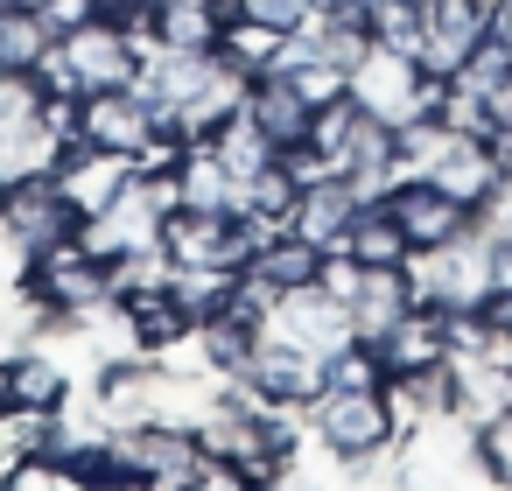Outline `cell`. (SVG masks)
<instances>
[{
	"label": "cell",
	"mask_w": 512,
	"mask_h": 491,
	"mask_svg": "<svg viewBox=\"0 0 512 491\" xmlns=\"http://www.w3.org/2000/svg\"><path fill=\"white\" fill-rule=\"evenodd\" d=\"M414 78H421V57L414 50H393V43H372V57L344 78V92L365 106V113H379V120H407V106H414Z\"/></svg>",
	"instance_id": "obj_8"
},
{
	"label": "cell",
	"mask_w": 512,
	"mask_h": 491,
	"mask_svg": "<svg viewBox=\"0 0 512 491\" xmlns=\"http://www.w3.org/2000/svg\"><path fill=\"white\" fill-rule=\"evenodd\" d=\"M344 253H351L358 267H400V260H407V232H400V218L386 211V197H365V204L351 211Z\"/></svg>",
	"instance_id": "obj_22"
},
{
	"label": "cell",
	"mask_w": 512,
	"mask_h": 491,
	"mask_svg": "<svg viewBox=\"0 0 512 491\" xmlns=\"http://www.w3.org/2000/svg\"><path fill=\"white\" fill-rule=\"evenodd\" d=\"M15 288H29V295L71 309V316H92V309L113 302V267H106L85 239H64V246H50V253H29Z\"/></svg>",
	"instance_id": "obj_2"
},
{
	"label": "cell",
	"mask_w": 512,
	"mask_h": 491,
	"mask_svg": "<svg viewBox=\"0 0 512 491\" xmlns=\"http://www.w3.org/2000/svg\"><path fill=\"white\" fill-rule=\"evenodd\" d=\"M274 148H288V141H302L309 134V120H316V106L281 78V71H267V78H246V106H239Z\"/></svg>",
	"instance_id": "obj_16"
},
{
	"label": "cell",
	"mask_w": 512,
	"mask_h": 491,
	"mask_svg": "<svg viewBox=\"0 0 512 491\" xmlns=\"http://www.w3.org/2000/svg\"><path fill=\"white\" fill-rule=\"evenodd\" d=\"M57 183H64V197L78 204V218H92V211H106V204L134 183V155L64 141V155H57Z\"/></svg>",
	"instance_id": "obj_9"
},
{
	"label": "cell",
	"mask_w": 512,
	"mask_h": 491,
	"mask_svg": "<svg viewBox=\"0 0 512 491\" xmlns=\"http://www.w3.org/2000/svg\"><path fill=\"white\" fill-rule=\"evenodd\" d=\"M484 43V0H428V22H421V71L456 78V64Z\"/></svg>",
	"instance_id": "obj_11"
},
{
	"label": "cell",
	"mask_w": 512,
	"mask_h": 491,
	"mask_svg": "<svg viewBox=\"0 0 512 491\" xmlns=\"http://www.w3.org/2000/svg\"><path fill=\"white\" fill-rule=\"evenodd\" d=\"M421 22H428V8H414V0H379L372 8V36L393 50H421Z\"/></svg>",
	"instance_id": "obj_29"
},
{
	"label": "cell",
	"mask_w": 512,
	"mask_h": 491,
	"mask_svg": "<svg viewBox=\"0 0 512 491\" xmlns=\"http://www.w3.org/2000/svg\"><path fill=\"white\" fill-rule=\"evenodd\" d=\"M505 8H512V0H505Z\"/></svg>",
	"instance_id": "obj_38"
},
{
	"label": "cell",
	"mask_w": 512,
	"mask_h": 491,
	"mask_svg": "<svg viewBox=\"0 0 512 491\" xmlns=\"http://www.w3.org/2000/svg\"><path fill=\"white\" fill-rule=\"evenodd\" d=\"M302 421H309V442L330 449L344 470L365 463V456H379L400 435V421L386 407V386H358V393L351 386H316V400L302 407Z\"/></svg>",
	"instance_id": "obj_1"
},
{
	"label": "cell",
	"mask_w": 512,
	"mask_h": 491,
	"mask_svg": "<svg viewBox=\"0 0 512 491\" xmlns=\"http://www.w3.org/2000/svg\"><path fill=\"white\" fill-rule=\"evenodd\" d=\"M358 281H365V267H358L344 246H330V253H323V274H316V288H323V295H337V302H351V295H358Z\"/></svg>",
	"instance_id": "obj_33"
},
{
	"label": "cell",
	"mask_w": 512,
	"mask_h": 491,
	"mask_svg": "<svg viewBox=\"0 0 512 491\" xmlns=\"http://www.w3.org/2000/svg\"><path fill=\"white\" fill-rule=\"evenodd\" d=\"M246 379H253V393H260L267 407H309V400H316V386H323L316 351H302V344H288V337H274V330L253 344Z\"/></svg>",
	"instance_id": "obj_7"
},
{
	"label": "cell",
	"mask_w": 512,
	"mask_h": 491,
	"mask_svg": "<svg viewBox=\"0 0 512 491\" xmlns=\"http://www.w3.org/2000/svg\"><path fill=\"white\" fill-rule=\"evenodd\" d=\"M0 218H8V183H0Z\"/></svg>",
	"instance_id": "obj_37"
},
{
	"label": "cell",
	"mask_w": 512,
	"mask_h": 491,
	"mask_svg": "<svg viewBox=\"0 0 512 491\" xmlns=\"http://www.w3.org/2000/svg\"><path fill=\"white\" fill-rule=\"evenodd\" d=\"M386 211L400 218L407 253H435V246H449L456 232H470V204L449 197L435 176H400V183L386 190Z\"/></svg>",
	"instance_id": "obj_5"
},
{
	"label": "cell",
	"mask_w": 512,
	"mask_h": 491,
	"mask_svg": "<svg viewBox=\"0 0 512 491\" xmlns=\"http://www.w3.org/2000/svg\"><path fill=\"white\" fill-rule=\"evenodd\" d=\"M0 232L15 239L22 260L29 253H50V246L78 239V204L64 197L57 176H22V183H8V218H0Z\"/></svg>",
	"instance_id": "obj_4"
},
{
	"label": "cell",
	"mask_w": 512,
	"mask_h": 491,
	"mask_svg": "<svg viewBox=\"0 0 512 491\" xmlns=\"http://www.w3.org/2000/svg\"><path fill=\"white\" fill-rule=\"evenodd\" d=\"M449 372H456V407H449V421L484 428L498 407H512V365H505V358H449Z\"/></svg>",
	"instance_id": "obj_19"
},
{
	"label": "cell",
	"mask_w": 512,
	"mask_h": 491,
	"mask_svg": "<svg viewBox=\"0 0 512 491\" xmlns=\"http://www.w3.org/2000/svg\"><path fill=\"white\" fill-rule=\"evenodd\" d=\"M358 204H365V197L351 190V176H323V183H309V190L295 197V218H288V225L330 253V246H344V232H351V211H358Z\"/></svg>",
	"instance_id": "obj_18"
},
{
	"label": "cell",
	"mask_w": 512,
	"mask_h": 491,
	"mask_svg": "<svg viewBox=\"0 0 512 491\" xmlns=\"http://www.w3.org/2000/svg\"><path fill=\"white\" fill-rule=\"evenodd\" d=\"M456 141H463V134H456L442 113H414V120H400V127H393V183H400V176H435L442 155H449Z\"/></svg>",
	"instance_id": "obj_21"
},
{
	"label": "cell",
	"mask_w": 512,
	"mask_h": 491,
	"mask_svg": "<svg viewBox=\"0 0 512 491\" xmlns=\"http://www.w3.org/2000/svg\"><path fill=\"white\" fill-rule=\"evenodd\" d=\"M155 127H162V106H155V92H148L141 78H134V85H106V92H85V99H78V141H85V148L134 155Z\"/></svg>",
	"instance_id": "obj_3"
},
{
	"label": "cell",
	"mask_w": 512,
	"mask_h": 491,
	"mask_svg": "<svg viewBox=\"0 0 512 491\" xmlns=\"http://www.w3.org/2000/svg\"><path fill=\"white\" fill-rule=\"evenodd\" d=\"M491 288H512V232L491 239Z\"/></svg>",
	"instance_id": "obj_36"
},
{
	"label": "cell",
	"mask_w": 512,
	"mask_h": 491,
	"mask_svg": "<svg viewBox=\"0 0 512 491\" xmlns=\"http://www.w3.org/2000/svg\"><path fill=\"white\" fill-rule=\"evenodd\" d=\"M218 57L239 71V78H267V71H281V29H267V22H225V36H218Z\"/></svg>",
	"instance_id": "obj_24"
},
{
	"label": "cell",
	"mask_w": 512,
	"mask_h": 491,
	"mask_svg": "<svg viewBox=\"0 0 512 491\" xmlns=\"http://www.w3.org/2000/svg\"><path fill=\"white\" fill-rule=\"evenodd\" d=\"M246 274H260L274 295H288V288H309V281L323 274V246H316V239H302L295 225H281L274 239H260V246H253Z\"/></svg>",
	"instance_id": "obj_20"
},
{
	"label": "cell",
	"mask_w": 512,
	"mask_h": 491,
	"mask_svg": "<svg viewBox=\"0 0 512 491\" xmlns=\"http://www.w3.org/2000/svg\"><path fill=\"white\" fill-rule=\"evenodd\" d=\"M386 407H393L400 435H414V428H428V421H449V407H456V372H449V358H442V365L393 372V379H386ZM400 435H393V442H400Z\"/></svg>",
	"instance_id": "obj_12"
},
{
	"label": "cell",
	"mask_w": 512,
	"mask_h": 491,
	"mask_svg": "<svg viewBox=\"0 0 512 491\" xmlns=\"http://www.w3.org/2000/svg\"><path fill=\"white\" fill-rule=\"evenodd\" d=\"M295 197H302V190H295V176H288L281 162H267L260 176H246V183H239V211H253V218H260V225H274V232L295 218Z\"/></svg>",
	"instance_id": "obj_27"
},
{
	"label": "cell",
	"mask_w": 512,
	"mask_h": 491,
	"mask_svg": "<svg viewBox=\"0 0 512 491\" xmlns=\"http://www.w3.org/2000/svg\"><path fill=\"white\" fill-rule=\"evenodd\" d=\"M64 43V57H71V71L85 78V92H106V85H134L141 78V50L120 36V22L113 15H92L85 29H71V36H57Z\"/></svg>",
	"instance_id": "obj_6"
},
{
	"label": "cell",
	"mask_w": 512,
	"mask_h": 491,
	"mask_svg": "<svg viewBox=\"0 0 512 491\" xmlns=\"http://www.w3.org/2000/svg\"><path fill=\"white\" fill-rule=\"evenodd\" d=\"M36 78H43V92H50V99H85V78L71 71V57H64V43H50V50H43V64H36Z\"/></svg>",
	"instance_id": "obj_32"
},
{
	"label": "cell",
	"mask_w": 512,
	"mask_h": 491,
	"mask_svg": "<svg viewBox=\"0 0 512 491\" xmlns=\"http://www.w3.org/2000/svg\"><path fill=\"white\" fill-rule=\"evenodd\" d=\"M274 337H288V344H302V351H337V344H351V316H344V302L337 295H323L316 281L309 288H288L281 302H274V323H267Z\"/></svg>",
	"instance_id": "obj_10"
},
{
	"label": "cell",
	"mask_w": 512,
	"mask_h": 491,
	"mask_svg": "<svg viewBox=\"0 0 512 491\" xmlns=\"http://www.w3.org/2000/svg\"><path fill=\"white\" fill-rule=\"evenodd\" d=\"M71 484V470L50 456V449H22L15 463H8V491H64Z\"/></svg>",
	"instance_id": "obj_31"
},
{
	"label": "cell",
	"mask_w": 512,
	"mask_h": 491,
	"mask_svg": "<svg viewBox=\"0 0 512 491\" xmlns=\"http://www.w3.org/2000/svg\"><path fill=\"white\" fill-rule=\"evenodd\" d=\"M484 113H491V134L512 127V71H505L498 85H484Z\"/></svg>",
	"instance_id": "obj_35"
},
{
	"label": "cell",
	"mask_w": 512,
	"mask_h": 491,
	"mask_svg": "<svg viewBox=\"0 0 512 491\" xmlns=\"http://www.w3.org/2000/svg\"><path fill=\"white\" fill-rule=\"evenodd\" d=\"M435 183L449 190V197H463V204H484L498 183H505V162L491 155V141H456L449 155H442V169H435Z\"/></svg>",
	"instance_id": "obj_23"
},
{
	"label": "cell",
	"mask_w": 512,
	"mask_h": 491,
	"mask_svg": "<svg viewBox=\"0 0 512 491\" xmlns=\"http://www.w3.org/2000/svg\"><path fill=\"white\" fill-rule=\"evenodd\" d=\"M225 22L211 0H162V50H218Z\"/></svg>",
	"instance_id": "obj_26"
},
{
	"label": "cell",
	"mask_w": 512,
	"mask_h": 491,
	"mask_svg": "<svg viewBox=\"0 0 512 491\" xmlns=\"http://www.w3.org/2000/svg\"><path fill=\"white\" fill-rule=\"evenodd\" d=\"M414 309V288H407V267H365V281H358V295L344 302V316H351V337L358 344H379L400 316Z\"/></svg>",
	"instance_id": "obj_15"
},
{
	"label": "cell",
	"mask_w": 512,
	"mask_h": 491,
	"mask_svg": "<svg viewBox=\"0 0 512 491\" xmlns=\"http://www.w3.org/2000/svg\"><path fill=\"white\" fill-rule=\"evenodd\" d=\"M8 365V407H29V414H57L71 393H78V372L64 358H50L43 344L15 351V358H0Z\"/></svg>",
	"instance_id": "obj_14"
},
{
	"label": "cell",
	"mask_w": 512,
	"mask_h": 491,
	"mask_svg": "<svg viewBox=\"0 0 512 491\" xmlns=\"http://www.w3.org/2000/svg\"><path fill=\"white\" fill-rule=\"evenodd\" d=\"M99 8H106V0H99Z\"/></svg>",
	"instance_id": "obj_39"
},
{
	"label": "cell",
	"mask_w": 512,
	"mask_h": 491,
	"mask_svg": "<svg viewBox=\"0 0 512 491\" xmlns=\"http://www.w3.org/2000/svg\"><path fill=\"white\" fill-rule=\"evenodd\" d=\"M477 435V463H484V477L491 484H512V407H498L484 428H470Z\"/></svg>",
	"instance_id": "obj_28"
},
{
	"label": "cell",
	"mask_w": 512,
	"mask_h": 491,
	"mask_svg": "<svg viewBox=\"0 0 512 491\" xmlns=\"http://www.w3.org/2000/svg\"><path fill=\"white\" fill-rule=\"evenodd\" d=\"M113 302H120V316H127V330H134V344H141L148 358L176 351V344L197 330V316L176 302V288H141V295H113Z\"/></svg>",
	"instance_id": "obj_17"
},
{
	"label": "cell",
	"mask_w": 512,
	"mask_h": 491,
	"mask_svg": "<svg viewBox=\"0 0 512 491\" xmlns=\"http://www.w3.org/2000/svg\"><path fill=\"white\" fill-rule=\"evenodd\" d=\"M281 78H288V85H295L309 106H330V99H344V71H337L330 57H302V64H288Z\"/></svg>",
	"instance_id": "obj_30"
},
{
	"label": "cell",
	"mask_w": 512,
	"mask_h": 491,
	"mask_svg": "<svg viewBox=\"0 0 512 491\" xmlns=\"http://www.w3.org/2000/svg\"><path fill=\"white\" fill-rule=\"evenodd\" d=\"M379 358H386V372H414V365H442L449 358V309L442 302H414L379 344H372Z\"/></svg>",
	"instance_id": "obj_13"
},
{
	"label": "cell",
	"mask_w": 512,
	"mask_h": 491,
	"mask_svg": "<svg viewBox=\"0 0 512 491\" xmlns=\"http://www.w3.org/2000/svg\"><path fill=\"white\" fill-rule=\"evenodd\" d=\"M50 43L57 36L36 8H0V71H36Z\"/></svg>",
	"instance_id": "obj_25"
},
{
	"label": "cell",
	"mask_w": 512,
	"mask_h": 491,
	"mask_svg": "<svg viewBox=\"0 0 512 491\" xmlns=\"http://www.w3.org/2000/svg\"><path fill=\"white\" fill-rule=\"evenodd\" d=\"M36 15L50 22V36H71V29H85V22L99 15V0H43Z\"/></svg>",
	"instance_id": "obj_34"
}]
</instances>
